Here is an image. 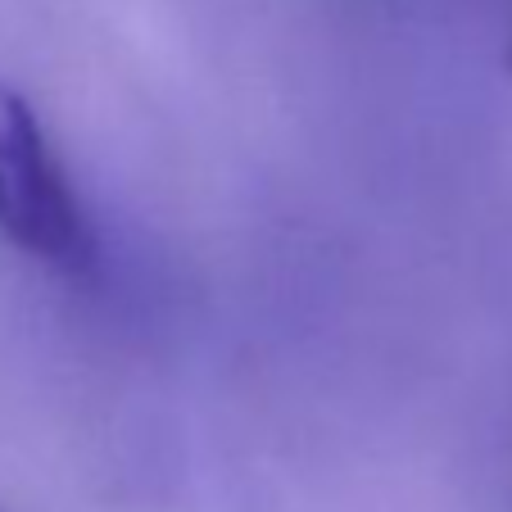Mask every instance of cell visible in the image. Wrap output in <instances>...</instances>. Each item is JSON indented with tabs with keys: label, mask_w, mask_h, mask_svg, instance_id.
<instances>
[{
	"label": "cell",
	"mask_w": 512,
	"mask_h": 512,
	"mask_svg": "<svg viewBox=\"0 0 512 512\" xmlns=\"http://www.w3.org/2000/svg\"><path fill=\"white\" fill-rule=\"evenodd\" d=\"M499 23H503V64L512 68V0H499Z\"/></svg>",
	"instance_id": "7a4b0ae2"
},
{
	"label": "cell",
	"mask_w": 512,
	"mask_h": 512,
	"mask_svg": "<svg viewBox=\"0 0 512 512\" xmlns=\"http://www.w3.org/2000/svg\"><path fill=\"white\" fill-rule=\"evenodd\" d=\"M0 236L59 272L96 268V227L41 118L0 87Z\"/></svg>",
	"instance_id": "6da1fadb"
}]
</instances>
